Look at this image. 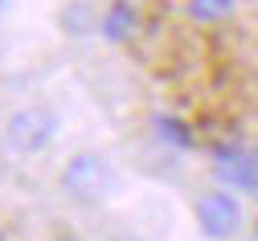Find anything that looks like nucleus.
Listing matches in <instances>:
<instances>
[{"mask_svg":"<svg viewBox=\"0 0 258 241\" xmlns=\"http://www.w3.org/2000/svg\"><path fill=\"white\" fill-rule=\"evenodd\" d=\"M115 168L107 155L99 151H78L66 159V168H61V188H66L70 200L78 204H103L111 192H115Z\"/></svg>","mask_w":258,"mask_h":241,"instance_id":"1","label":"nucleus"},{"mask_svg":"<svg viewBox=\"0 0 258 241\" xmlns=\"http://www.w3.org/2000/svg\"><path fill=\"white\" fill-rule=\"evenodd\" d=\"M57 135V115L49 107H21L5 119V147L13 155H41Z\"/></svg>","mask_w":258,"mask_h":241,"instance_id":"2","label":"nucleus"},{"mask_svg":"<svg viewBox=\"0 0 258 241\" xmlns=\"http://www.w3.org/2000/svg\"><path fill=\"white\" fill-rule=\"evenodd\" d=\"M192 217H197V229L209 237V241H230L242 233V204L234 192H225V188H213L197 200V209H192Z\"/></svg>","mask_w":258,"mask_h":241,"instance_id":"3","label":"nucleus"},{"mask_svg":"<svg viewBox=\"0 0 258 241\" xmlns=\"http://www.w3.org/2000/svg\"><path fill=\"white\" fill-rule=\"evenodd\" d=\"M213 168L221 172V180H230L246 192H258V151H234V147H221L213 155Z\"/></svg>","mask_w":258,"mask_h":241,"instance_id":"4","label":"nucleus"},{"mask_svg":"<svg viewBox=\"0 0 258 241\" xmlns=\"http://www.w3.org/2000/svg\"><path fill=\"white\" fill-rule=\"evenodd\" d=\"M99 25H103V33H107L111 41H132L136 29H140V17H136V9L127 5V0H115V5L103 13Z\"/></svg>","mask_w":258,"mask_h":241,"instance_id":"5","label":"nucleus"},{"mask_svg":"<svg viewBox=\"0 0 258 241\" xmlns=\"http://www.w3.org/2000/svg\"><path fill=\"white\" fill-rule=\"evenodd\" d=\"M184 13L197 25H217L234 13V0H184Z\"/></svg>","mask_w":258,"mask_h":241,"instance_id":"6","label":"nucleus"},{"mask_svg":"<svg viewBox=\"0 0 258 241\" xmlns=\"http://www.w3.org/2000/svg\"><path fill=\"white\" fill-rule=\"evenodd\" d=\"M156 131L164 135L168 143H176V147H188V143H192V139H188V131H184L176 119H160V123H156Z\"/></svg>","mask_w":258,"mask_h":241,"instance_id":"7","label":"nucleus"}]
</instances>
